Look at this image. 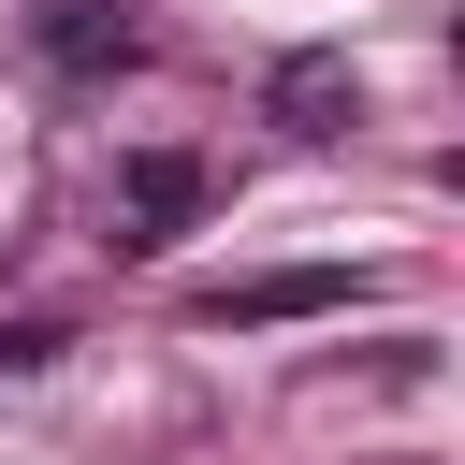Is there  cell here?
Listing matches in <instances>:
<instances>
[{
    "label": "cell",
    "instance_id": "obj_1",
    "mask_svg": "<svg viewBox=\"0 0 465 465\" xmlns=\"http://www.w3.org/2000/svg\"><path fill=\"white\" fill-rule=\"evenodd\" d=\"M203 203H218V174L189 145H131L116 160V262H160L174 232H203Z\"/></svg>",
    "mask_w": 465,
    "mask_h": 465
},
{
    "label": "cell",
    "instance_id": "obj_2",
    "mask_svg": "<svg viewBox=\"0 0 465 465\" xmlns=\"http://www.w3.org/2000/svg\"><path fill=\"white\" fill-rule=\"evenodd\" d=\"M334 305H363V276H349V262H276V276H218V291H203V320H218V334H262V320H334Z\"/></svg>",
    "mask_w": 465,
    "mask_h": 465
},
{
    "label": "cell",
    "instance_id": "obj_3",
    "mask_svg": "<svg viewBox=\"0 0 465 465\" xmlns=\"http://www.w3.org/2000/svg\"><path fill=\"white\" fill-rule=\"evenodd\" d=\"M262 116H276V131H305V145H334V131L363 116V73H349L334 44H291V58L262 73Z\"/></svg>",
    "mask_w": 465,
    "mask_h": 465
},
{
    "label": "cell",
    "instance_id": "obj_4",
    "mask_svg": "<svg viewBox=\"0 0 465 465\" xmlns=\"http://www.w3.org/2000/svg\"><path fill=\"white\" fill-rule=\"evenodd\" d=\"M44 58H58V73H131V58H145V29H131V15H102V0H44Z\"/></svg>",
    "mask_w": 465,
    "mask_h": 465
}]
</instances>
